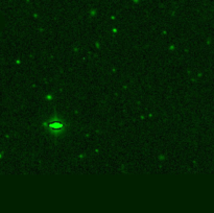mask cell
<instances>
[{"label": "cell", "instance_id": "1", "mask_svg": "<svg viewBox=\"0 0 214 213\" xmlns=\"http://www.w3.org/2000/svg\"><path fill=\"white\" fill-rule=\"evenodd\" d=\"M63 127H64L63 122L58 121V120H53V121L49 123V129H50L53 133H58V132L63 131Z\"/></svg>", "mask_w": 214, "mask_h": 213}]
</instances>
